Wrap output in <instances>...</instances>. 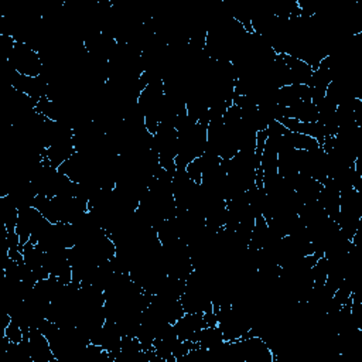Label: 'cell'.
Segmentation results:
<instances>
[{"label":"cell","mask_w":362,"mask_h":362,"mask_svg":"<svg viewBox=\"0 0 362 362\" xmlns=\"http://www.w3.org/2000/svg\"><path fill=\"white\" fill-rule=\"evenodd\" d=\"M7 64L18 74L27 76H40L44 68L38 51L30 44L18 40H16L13 51L7 57Z\"/></svg>","instance_id":"1"},{"label":"cell","mask_w":362,"mask_h":362,"mask_svg":"<svg viewBox=\"0 0 362 362\" xmlns=\"http://www.w3.org/2000/svg\"><path fill=\"white\" fill-rule=\"evenodd\" d=\"M204 314L201 313H185L181 318L174 322L175 335L181 341H194L198 342L201 331L206 327Z\"/></svg>","instance_id":"2"},{"label":"cell","mask_w":362,"mask_h":362,"mask_svg":"<svg viewBox=\"0 0 362 362\" xmlns=\"http://www.w3.org/2000/svg\"><path fill=\"white\" fill-rule=\"evenodd\" d=\"M25 339L33 362H57L48 338L37 327L30 328Z\"/></svg>","instance_id":"3"},{"label":"cell","mask_w":362,"mask_h":362,"mask_svg":"<svg viewBox=\"0 0 362 362\" xmlns=\"http://www.w3.org/2000/svg\"><path fill=\"white\" fill-rule=\"evenodd\" d=\"M283 59H284L286 66L288 68L293 83L307 85L314 69L307 62H304L290 54H283Z\"/></svg>","instance_id":"4"},{"label":"cell","mask_w":362,"mask_h":362,"mask_svg":"<svg viewBox=\"0 0 362 362\" xmlns=\"http://www.w3.org/2000/svg\"><path fill=\"white\" fill-rule=\"evenodd\" d=\"M3 337L11 344H20L24 341V331L16 321L10 320V322L3 329Z\"/></svg>","instance_id":"5"}]
</instances>
